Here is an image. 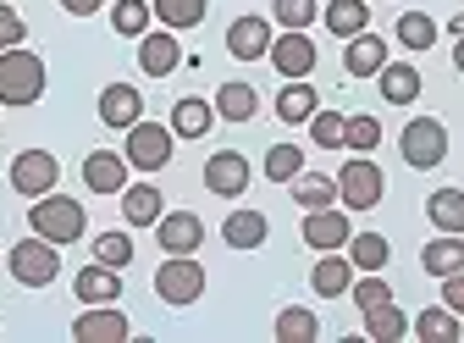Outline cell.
<instances>
[{"instance_id":"6da1fadb","label":"cell","mask_w":464,"mask_h":343,"mask_svg":"<svg viewBox=\"0 0 464 343\" xmlns=\"http://www.w3.org/2000/svg\"><path fill=\"white\" fill-rule=\"evenodd\" d=\"M44 83H50V73L34 50H23V44L0 50V105H34V100H44Z\"/></svg>"},{"instance_id":"7a4b0ae2","label":"cell","mask_w":464,"mask_h":343,"mask_svg":"<svg viewBox=\"0 0 464 343\" xmlns=\"http://www.w3.org/2000/svg\"><path fill=\"white\" fill-rule=\"evenodd\" d=\"M28 227H34L39 239H50V244H72V239H83L89 216H83V205L67 200V194H39V200L28 205Z\"/></svg>"},{"instance_id":"3957f363","label":"cell","mask_w":464,"mask_h":343,"mask_svg":"<svg viewBox=\"0 0 464 343\" xmlns=\"http://www.w3.org/2000/svg\"><path fill=\"white\" fill-rule=\"evenodd\" d=\"M155 294H160V305H178V310L199 305L205 299V266L194 255H166L155 271Z\"/></svg>"},{"instance_id":"277c9868","label":"cell","mask_w":464,"mask_h":343,"mask_svg":"<svg viewBox=\"0 0 464 343\" xmlns=\"http://www.w3.org/2000/svg\"><path fill=\"white\" fill-rule=\"evenodd\" d=\"M382 194H387V178H382V166L371 155H354L337 172V205L343 211H376Z\"/></svg>"},{"instance_id":"5b68a950","label":"cell","mask_w":464,"mask_h":343,"mask_svg":"<svg viewBox=\"0 0 464 343\" xmlns=\"http://www.w3.org/2000/svg\"><path fill=\"white\" fill-rule=\"evenodd\" d=\"M398 155H403V166H415V172L442 166L448 161V128L437 117H415L410 128L398 133Z\"/></svg>"},{"instance_id":"8992f818","label":"cell","mask_w":464,"mask_h":343,"mask_svg":"<svg viewBox=\"0 0 464 343\" xmlns=\"http://www.w3.org/2000/svg\"><path fill=\"white\" fill-rule=\"evenodd\" d=\"M62 244H50V239H23L12 255H6V266H12V277L23 282V289H50L55 282V271H62V255H55Z\"/></svg>"},{"instance_id":"52a82bcc","label":"cell","mask_w":464,"mask_h":343,"mask_svg":"<svg viewBox=\"0 0 464 343\" xmlns=\"http://www.w3.org/2000/svg\"><path fill=\"white\" fill-rule=\"evenodd\" d=\"M171 150H178V133H171V122L160 128V122H144V117H139V122L128 128V150H122V155H128L133 172H160V166L171 161Z\"/></svg>"},{"instance_id":"ba28073f","label":"cell","mask_w":464,"mask_h":343,"mask_svg":"<svg viewBox=\"0 0 464 343\" xmlns=\"http://www.w3.org/2000/svg\"><path fill=\"white\" fill-rule=\"evenodd\" d=\"M55 183H62V161H55L50 150H23L12 161V189L23 200H39V194H55Z\"/></svg>"},{"instance_id":"9c48e42d","label":"cell","mask_w":464,"mask_h":343,"mask_svg":"<svg viewBox=\"0 0 464 343\" xmlns=\"http://www.w3.org/2000/svg\"><path fill=\"white\" fill-rule=\"evenodd\" d=\"M72 338H78V343H128V338H133V321L116 310V305H89V310L72 321Z\"/></svg>"},{"instance_id":"30bf717a","label":"cell","mask_w":464,"mask_h":343,"mask_svg":"<svg viewBox=\"0 0 464 343\" xmlns=\"http://www.w3.org/2000/svg\"><path fill=\"white\" fill-rule=\"evenodd\" d=\"M266 62H271L282 78H310V73H315V44H310L304 28H287L282 39H271V55H266Z\"/></svg>"},{"instance_id":"8fae6325","label":"cell","mask_w":464,"mask_h":343,"mask_svg":"<svg viewBox=\"0 0 464 343\" xmlns=\"http://www.w3.org/2000/svg\"><path fill=\"white\" fill-rule=\"evenodd\" d=\"M205 189L221 194V200H238V194L249 189V155H238V150H216V155L205 161Z\"/></svg>"},{"instance_id":"7c38bea8","label":"cell","mask_w":464,"mask_h":343,"mask_svg":"<svg viewBox=\"0 0 464 343\" xmlns=\"http://www.w3.org/2000/svg\"><path fill=\"white\" fill-rule=\"evenodd\" d=\"M155 239H160L166 255H194V250L205 244V221H199L194 211H160Z\"/></svg>"},{"instance_id":"4fadbf2b","label":"cell","mask_w":464,"mask_h":343,"mask_svg":"<svg viewBox=\"0 0 464 343\" xmlns=\"http://www.w3.org/2000/svg\"><path fill=\"white\" fill-rule=\"evenodd\" d=\"M348 239H354L348 211H337V205L304 211V244H310V250H348Z\"/></svg>"},{"instance_id":"5bb4252c","label":"cell","mask_w":464,"mask_h":343,"mask_svg":"<svg viewBox=\"0 0 464 343\" xmlns=\"http://www.w3.org/2000/svg\"><path fill=\"white\" fill-rule=\"evenodd\" d=\"M139 117H144V94H139L133 83H105V89H100V122H105V128L128 133Z\"/></svg>"},{"instance_id":"9a60e30c","label":"cell","mask_w":464,"mask_h":343,"mask_svg":"<svg viewBox=\"0 0 464 343\" xmlns=\"http://www.w3.org/2000/svg\"><path fill=\"white\" fill-rule=\"evenodd\" d=\"M139 67L150 73V78H171L183 67V44H178V34L171 28H155V34H144L139 39Z\"/></svg>"},{"instance_id":"2e32d148","label":"cell","mask_w":464,"mask_h":343,"mask_svg":"<svg viewBox=\"0 0 464 343\" xmlns=\"http://www.w3.org/2000/svg\"><path fill=\"white\" fill-rule=\"evenodd\" d=\"M83 183H89V194H122L128 189V155L89 150L83 155Z\"/></svg>"},{"instance_id":"e0dca14e","label":"cell","mask_w":464,"mask_h":343,"mask_svg":"<svg viewBox=\"0 0 464 343\" xmlns=\"http://www.w3.org/2000/svg\"><path fill=\"white\" fill-rule=\"evenodd\" d=\"M72 294H78V305H116V299H122V271L94 260V266H83L72 277Z\"/></svg>"},{"instance_id":"ac0fdd59","label":"cell","mask_w":464,"mask_h":343,"mask_svg":"<svg viewBox=\"0 0 464 343\" xmlns=\"http://www.w3.org/2000/svg\"><path fill=\"white\" fill-rule=\"evenodd\" d=\"M271 23L266 17H238L227 28V55H238V62H260V55H271Z\"/></svg>"},{"instance_id":"d6986e66","label":"cell","mask_w":464,"mask_h":343,"mask_svg":"<svg viewBox=\"0 0 464 343\" xmlns=\"http://www.w3.org/2000/svg\"><path fill=\"white\" fill-rule=\"evenodd\" d=\"M310 289H315L321 299L348 294V289H354V260L337 255V250H321V260H315V271H310Z\"/></svg>"},{"instance_id":"ffe728a7","label":"cell","mask_w":464,"mask_h":343,"mask_svg":"<svg viewBox=\"0 0 464 343\" xmlns=\"http://www.w3.org/2000/svg\"><path fill=\"white\" fill-rule=\"evenodd\" d=\"M382 67H387V44H382L371 28L348 39V50H343V73H348V78H376Z\"/></svg>"},{"instance_id":"44dd1931","label":"cell","mask_w":464,"mask_h":343,"mask_svg":"<svg viewBox=\"0 0 464 343\" xmlns=\"http://www.w3.org/2000/svg\"><path fill=\"white\" fill-rule=\"evenodd\" d=\"M315 111H321V94L310 89V78H287V83H282V94H276V117H282L287 128L310 122Z\"/></svg>"},{"instance_id":"7402d4cb","label":"cell","mask_w":464,"mask_h":343,"mask_svg":"<svg viewBox=\"0 0 464 343\" xmlns=\"http://www.w3.org/2000/svg\"><path fill=\"white\" fill-rule=\"evenodd\" d=\"M216 128V105L199 100V94H183L178 105H171V133L178 139H205Z\"/></svg>"},{"instance_id":"603a6c76","label":"cell","mask_w":464,"mask_h":343,"mask_svg":"<svg viewBox=\"0 0 464 343\" xmlns=\"http://www.w3.org/2000/svg\"><path fill=\"white\" fill-rule=\"evenodd\" d=\"M410 332H415L420 343H459V338H464V316H453L448 305H431V310H420V316L410 321Z\"/></svg>"},{"instance_id":"cb8c5ba5","label":"cell","mask_w":464,"mask_h":343,"mask_svg":"<svg viewBox=\"0 0 464 343\" xmlns=\"http://www.w3.org/2000/svg\"><path fill=\"white\" fill-rule=\"evenodd\" d=\"M216 117L221 122H255V111H260V94L249 89V83H238V78H232V83H221L216 89Z\"/></svg>"},{"instance_id":"d4e9b609","label":"cell","mask_w":464,"mask_h":343,"mask_svg":"<svg viewBox=\"0 0 464 343\" xmlns=\"http://www.w3.org/2000/svg\"><path fill=\"white\" fill-rule=\"evenodd\" d=\"M321 17H326V28H332L337 39H354V34L371 28V0H326Z\"/></svg>"},{"instance_id":"484cf974","label":"cell","mask_w":464,"mask_h":343,"mask_svg":"<svg viewBox=\"0 0 464 343\" xmlns=\"http://www.w3.org/2000/svg\"><path fill=\"white\" fill-rule=\"evenodd\" d=\"M376 83H382V100H387V105H410V100L420 94V67H415V62H387V67L376 73Z\"/></svg>"},{"instance_id":"4316f807","label":"cell","mask_w":464,"mask_h":343,"mask_svg":"<svg viewBox=\"0 0 464 343\" xmlns=\"http://www.w3.org/2000/svg\"><path fill=\"white\" fill-rule=\"evenodd\" d=\"M122 221L128 227H155L160 221V189L155 183H128L122 189Z\"/></svg>"},{"instance_id":"83f0119b","label":"cell","mask_w":464,"mask_h":343,"mask_svg":"<svg viewBox=\"0 0 464 343\" xmlns=\"http://www.w3.org/2000/svg\"><path fill=\"white\" fill-rule=\"evenodd\" d=\"M420 266H426L431 277H453V271H464V233H442V239H431V244L420 250Z\"/></svg>"},{"instance_id":"f1b7e54d","label":"cell","mask_w":464,"mask_h":343,"mask_svg":"<svg viewBox=\"0 0 464 343\" xmlns=\"http://www.w3.org/2000/svg\"><path fill=\"white\" fill-rule=\"evenodd\" d=\"M221 239H227V250H260L266 244V216L260 211H232L221 221Z\"/></svg>"},{"instance_id":"f546056e","label":"cell","mask_w":464,"mask_h":343,"mask_svg":"<svg viewBox=\"0 0 464 343\" xmlns=\"http://www.w3.org/2000/svg\"><path fill=\"white\" fill-rule=\"evenodd\" d=\"M426 216H431V227L437 233H464V189H437L431 200H426Z\"/></svg>"},{"instance_id":"4dcf8cb0","label":"cell","mask_w":464,"mask_h":343,"mask_svg":"<svg viewBox=\"0 0 464 343\" xmlns=\"http://www.w3.org/2000/svg\"><path fill=\"white\" fill-rule=\"evenodd\" d=\"M294 200H299V211H321V205H337V178H326V172H299L294 183Z\"/></svg>"},{"instance_id":"1f68e13d","label":"cell","mask_w":464,"mask_h":343,"mask_svg":"<svg viewBox=\"0 0 464 343\" xmlns=\"http://www.w3.org/2000/svg\"><path fill=\"white\" fill-rule=\"evenodd\" d=\"M150 23H155V6H150V0H116V6H111V28L122 34V39H144Z\"/></svg>"},{"instance_id":"d6a6232c","label":"cell","mask_w":464,"mask_h":343,"mask_svg":"<svg viewBox=\"0 0 464 343\" xmlns=\"http://www.w3.org/2000/svg\"><path fill=\"white\" fill-rule=\"evenodd\" d=\"M155 6V17H160V28H199L205 23V12H210V0H150Z\"/></svg>"},{"instance_id":"836d02e7","label":"cell","mask_w":464,"mask_h":343,"mask_svg":"<svg viewBox=\"0 0 464 343\" xmlns=\"http://www.w3.org/2000/svg\"><path fill=\"white\" fill-rule=\"evenodd\" d=\"M348 260H354V271H387L392 244L382 233H354V239H348Z\"/></svg>"},{"instance_id":"e575fe53","label":"cell","mask_w":464,"mask_h":343,"mask_svg":"<svg viewBox=\"0 0 464 343\" xmlns=\"http://www.w3.org/2000/svg\"><path fill=\"white\" fill-rule=\"evenodd\" d=\"M321 338V321H315V310H304V305H287L282 316H276V343H315Z\"/></svg>"},{"instance_id":"d590c367","label":"cell","mask_w":464,"mask_h":343,"mask_svg":"<svg viewBox=\"0 0 464 343\" xmlns=\"http://www.w3.org/2000/svg\"><path fill=\"white\" fill-rule=\"evenodd\" d=\"M365 338H376V343H398V338H410V321H403V310L387 299V305L365 310Z\"/></svg>"},{"instance_id":"8d00e7d4","label":"cell","mask_w":464,"mask_h":343,"mask_svg":"<svg viewBox=\"0 0 464 343\" xmlns=\"http://www.w3.org/2000/svg\"><path fill=\"white\" fill-rule=\"evenodd\" d=\"M299 172H304V150L299 144H271L266 150V178L271 183H294Z\"/></svg>"},{"instance_id":"74e56055","label":"cell","mask_w":464,"mask_h":343,"mask_svg":"<svg viewBox=\"0 0 464 343\" xmlns=\"http://www.w3.org/2000/svg\"><path fill=\"white\" fill-rule=\"evenodd\" d=\"M376 144H382V122L371 117V111H360V117H348V128H343V150L371 155Z\"/></svg>"},{"instance_id":"f35d334b","label":"cell","mask_w":464,"mask_h":343,"mask_svg":"<svg viewBox=\"0 0 464 343\" xmlns=\"http://www.w3.org/2000/svg\"><path fill=\"white\" fill-rule=\"evenodd\" d=\"M398 44H403V50H431V44H437V23H431L426 12H403V17H398Z\"/></svg>"},{"instance_id":"ab89813d","label":"cell","mask_w":464,"mask_h":343,"mask_svg":"<svg viewBox=\"0 0 464 343\" xmlns=\"http://www.w3.org/2000/svg\"><path fill=\"white\" fill-rule=\"evenodd\" d=\"M94 260L128 271V266H133V239H128V233H100V239H94Z\"/></svg>"},{"instance_id":"60d3db41","label":"cell","mask_w":464,"mask_h":343,"mask_svg":"<svg viewBox=\"0 0 464 343\" xmlns=\"http://www.w3.org/2000/svg\"><path fill=\"white\" fill-rule=\"evenodd\" d=\"M348 294H354V305H360V316L392 299V289H387V277H382V271H365V277H354V289H348Z\"/></svg>"},{"instance_id":"b9f144b4","label":"cell","mask_w":464,"mask_h":343,"mask_svg":"<svg viewBox=\"0 0 464 343\" xmlns=\"http://www.w3.org/2000/svg\"><path fill=\"white\" fill-rule=\"evenodd\" d=\"M343 128H348L343 111H315V117H310V139L321 150H343Z\"/></svg>"},{"instance_id":"7bdbcfd3","label":"cell","mask_w":464,"mask_h":343,"mask_svg":"<svg viewBox=\"0 0 464 343\" xmlns=\"http://www.w3.org/2000/svg\"><path fill=\"white\" fill-rule=\"evenodd\" d=\"M271 12L282 28H310L321 17V0H271Z\"/></svg>"},{"instance_id":"ee69618b","label":"cell","mask_w":464,"mask_h":343,"mask_svg":"<svg viewBox=\"0 0 464 343\" xmlns=\"http://www.w3.org/2000/svg\"><path fill=\"white\" fill-rule=\"evenodd\" d=\"M28 39V23L6 6V0H0V50H12V44H23Z\"/></svg>"},{"instance_id":"f6af8a7d","label":"cell","mask_w":464,"mask_h":343,"mask_svg":"<svg viewBox=\"0 0 464 343\" xmlns=\"http://www.w3.org/2000/svg\"><path fill=\"white\" fill-rule=\"evenodd\" d=\"M442 305H448L453 316H464V271H453V277H442Z\"/></svg>"},{"instance_id":"bcb514c9","label":"cell","mask_w":464,"mask_h":343,"mask_svg":"<svg viewBox=\"0 0 464 343\" xmlns=\"http://www.w3.org/2000/svg\"><path fill=\"white\" fill-rule=\"evenodd\" d=\"M62 6H67V12H72V17H94V12H100V6H105V0H62Z\"/></svg>"},{"instance_id":"7dc6e473","label":"cell","mask_w":464,"mask_h":343,"mask_svg":"<svg viewBox=\"0 0 464 343\" xmlns=\"http://www.w3.org/2000/svg\"><path fill=\"white\" fill-rule=\"evenodd\" d=\"M453 67H459V73H464V34H459V39H453Z\"/></svg>"},{"instance_id":"c3c4849f","label":"cell","mask_w":464,"mask_h":343,"mask_svg":"<svg viewBox=\"0 0 464 343\" xmlns=\"http://www.w3.org/2000/svg\"><path fill=\"white\" fill-rule=\"evenodd\" d=\"M448 34H453V39H459V34H464V12H459V17H453V23H448Z\"/></svg>"}]
</instances>
